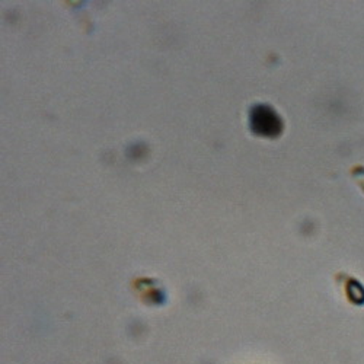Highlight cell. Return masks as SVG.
I'll use <instances>...</instances> for the list:
<instances>
[{
  "label": "cell",
  "instance_id": "1",
  "mask_svg": "<svg viewBox=\"0 0 364 364\" xmlns=\"http://www.w3.org/2000/svg\"><path fill=\"white\" fill-rule=\"evenodd\" d=\"M254 129L261 134H276L282 129L277 115L268 108H257L254 111Z\"/></svg>",
  "mask_w": 364,
  "mask_h": 364
}]
</instances>
